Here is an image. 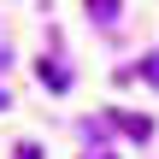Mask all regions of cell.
<instances>
[{
  "label": "cell",
  "instance_id": "obj_1",
  "mask_svg": "<svg viewBox=\"0 0 159 159\" xmlns=\"http://www.w3.org/2000/svg\"><path fill=\"white\" fill-rule=\"evenodd\" d=\"M112 124H118L130 142H153V118H142V112H112Z\"/></svg>",
  "mask_w": 159,
  "mask_h": 159
},
{
  "label": "cell",
  "instance_id": "obj_2",
  "mask_svg": "<svg viewBox=\"0 0 159 159\" xmlns=\"http://www.w3.org/2000/svg\"><path fill=\"white\" fill-rule=\"evenodd\" d=\"M35 71H41V83H47V89H71V71H65L59 59H41Z\"/></svg>",
  "mask_w": 159,
  "mask_h": 159
},
{
  "label": "cell",
  "instance_id": "obj_3",
  "mask_svg": "<svg viewBox=\"0 0 159 159\" xmlns=\"http://www.w3.org/2000/svg\"><path fill=\"white\" fill-rule=\"evenodd\" d=\"M89 18L94 24H118V0H89Z\"/></svg>",
  "mask_w": 159,
  "mask_h": 159
},
{
  "label": "cell",
  "instance_id": "obj_4",
  "mask_svg": "<svg viewBox=\"0 0 159 159\" xmlns=\"http://www.w3.org/2000/svg\"><path fill=\"white\" fill-rule=\"evenodd\" d=\"M136 77H148V83H153V89H159V53H148V59L136 65Z\"/></svg>",
  "mask_w": 159,
  "mask_h": 159
},
{
  "label": "cell",
  "instance_id": "obj_5",
  "mask_svg": "<svg viewBox=\"0 0 159 159\" xmlns=\"http://www.w3.org/2000/svg\"><path fill=\"white\" fill-rule=\"evenodd\" d=\"M12 159H41V148H35V142H24V148H18Z\"/></svg>",
  "mask_w": 159,
  "mask_h": 159
},
{
  "label": "cell",
  "instance_id": "obj_6",
  "mask_svg": "<svg viewBox=\"0 0 159 159\" xmlns=\"http://www.w3.org/2000/svg\"><path fill=\"white\" fill-rule=\"evenodd\" d=\"M6 106H12V89H6V83H0V112H6Z\"/></svg>",
  "mask_w": 159,
  "mask_h": 159
},
{
  "label": "cell",
  "instance_id": "obj_7",
  "mask_svg": "<svg viewBox=\"0 0 159 159\" xmlns=\"http://www.w3.org/2000/svg\"><path fill=\"white\" fill-rule=\"evenodd\" d=\"M89 159H112V153H89Z\"/></svg>",
  "mask_w": 159,
  "mask_h": 159
}]
</instances>
